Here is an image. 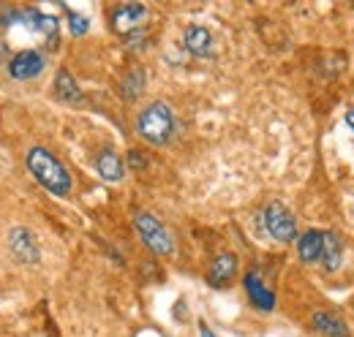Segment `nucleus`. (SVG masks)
<instances>
[{
  "label": "nucleus",
  "mask_w": 354,
  "mask_h": 337,
  "mask_svg": "<svg viewBox=\"0 0 354 337\" xmlns=\"http://www.w3.org/2000/svg\"><path fill=\"white\" fill-rule=\"evenodd\" d=\"M28 171L33 174V180L49 191L52 196H68L71 193V174L63 166V161L57 155H52L46 147H30L25 155Z\"/></svg>",
  "instance_id": "nucleus-1"
},
{
  "label": "nucleus",
  "mask_w": 354,
  "mask_h": 337,
  "mask_svg": "<svg viewBox=\"0 0 354 337\" xmlns=\"http://www.w3.org/2000/svg\"><path fill=\"white\" fill-rule=\"evenodd\" d=\"M136 133L150 144H158V147L167 144L175 136V115H172L169 104H164V101L147 104L136 115Z\"/></svg>",
  "instance_id": "nucleus-2"
},
{
  "label": "nucleus",
  "mask_w": 354,
  "mask_h": 337,
  "mask_svg": "<svg viewBox=\"0 0 354 337\" xmlns=\"http://www.w3.org/2000/svg\"><path fill=\"white\" fill-rule=\"evenodd\" d=\"M133 226H136L139 237L145 240V245L156 253V256H172V251H175L172 234L164 229V223H161L156 215H150V212H136Z\"/></svg>",
  "instance_id": "nucleus-3"
},
{
  "label": "nucleus",
  "mask_w": 354,
  "mask_h": 337,
  "mask_svg": "<svg viewBox=\"0 0 354 337\" xmlns=\"http://www.w3.org/2000/svg\"><path fill=\"white\" fill-rule=\"evenodd\" d=\"M265 229L275 242H292L297 240V223L292 212L286 210L281 202H270L265 207Z\"/></svg>",
  "instance_id": "nucleus-4"
},
{
  "label": "nucleus",
  "mask_w": 354,
  "mask_h": 337,
  "mask_svg": "<svg viewBox=\"0 0 354 337\" xmlns=\"http://www.w3.org/2000/svg\"><path fill=\"white\" fill-rule=\"evenodd\" d=\"M145 22H147V6L142 3H123L112 11V30L120 36H131L142 30Z\"/></svg>",
  "instance_id": "nucleus-5"
},
{
  "label": "nucleus",
  "mask_w": 354,
  "mask_h": 337,
  "mask_svg": "<svg viewBox=\"0 0 354 337\" xmlns=\"http://www.w3.org/2000/svg\"><path fill=\"white\" fill-rule=\"evenodd\" d=\"M46 68V57L36 49H22L17 52L11 60H8V74L19 82H28V79H36L41 71Z\"/></svg>",
  "instance_id": "nucleus-6"
},
{
  "label": "nucleus",
  "mask_w": 354,
  "mask_h": 337,
  "mask_svg": "<svg viewBox=\"0 0 354 337\" xmlns=\"http://www.w3.org/2000/svg\"><path fill=\"white\" fill-rule=\"evenodd\" d=\"M8 251L14 253V258L19 264H39V258H41L33 231L25 229V226H17V229L8 231Z\"/></svg>",
  "instance_id": "nucleus-7"
},
{
  "label": "nucleus",
  "mask_w": 354,
  "mask_h": 337,
  "mask_svg": "<svg viewBox=\"0 0 354 337\" xmlns=\"http://www.w3.org/2000/svg\"><path fill=\"white\" fill-rule=\"evenodd\" d=\"M237 275V256L234 253H221L213 258L210 272H207V283L213 289H226Z\"/></svg>",
  "instance_id": "nucleus-8"
},
{
  "label": "nucleus",
  "mask_w": 354,
  "mask_h": 337,
  "mask_svg": "<svg viewBox=\"0 0 354 337\" xmlns=\"http://www.w3.org/2000/svg\"><path fill=\"white\" fill-rule=\"evenodd\" d=\"M243 286H245V294H248V299L254 302V307H259V310H265V313H270V310L275 307V294L267 289L265 280H262V275H259L257 269H251V272L245 275Z\"/></svg>",
  "instance_id": "nucleus-9"
},
{
  "label": "nucleus",
  "mask_w": 354,
  "mask_h": 337,
  "mask_svg": "<svg viewBox=\"0 0 354 337\" xmlns=\"http://www.w3.org/2000/svg\"><path fill=\"white\" fill-rule=\"evenodd\" d=\"M183 44L194 57H210L213 55V36L202 25H188L183 33Z\"/></svg>",
  "instance_id": "nucleus-10"
},
{
  "label": "nucleus",
  "mask_w": 354,
  "mask_h": 337,
  "mask_svg": "<svg viewBox=\"0 0 354 337\" xmlns=\"http://www.w3.org/2000/svg\"><path fill=\"white\" fill-rule=\"evenodd\" d=\"M310 327L327 337H352L346 321H341L338 316H333V313H327V310H316V313L310 316Z\"/></svg>",
  "instance_id": "nucleus-11"
},
{
  "label": "nucleus",
  "mask_w": 354,
  "mask_h": 337,
  "mask_svg": "<svg viewBox=\"0 0 354 337\" xmlns=\"http://www.w3.org/2000/svg\"><path fill=\"white\" fill-rule=\"evenodd\" d=\"M344 261V242L335 231H322V264L327 272H335Z\"/></svg>",
  "instance_id": "nucleus-12"
},
{
  "label": "nucleus",
  "mask_w": 354,
  "mask_h": 337,
  "mask_svg": "<svg viewBox=\"0 0 354 337\" xmlns=\"http://www.w3.org/2000/svg\"><path fill=\"white\" fill-rule=\"evenodd\" d=\"M95 171L101 174V180L106 182H120L123 180V158L115 153V150H101L98 158H95Z\"/></svg>",
  "instance_id": "nucleus-13"
},
{
  "label": "nucleus",
  "mask_w": 354,
  "mask_h": 337,
  "mask_svg": "<svg viewBox=\"0 0 354 337\" xmlns=\"http://www.w3.org/2000/svg\"><path fill=\"white\" fill-rule=\"evenodd\" d=\"M55 98L63 104H82V90L66 68H60L55 77Z\"/></svg>",
  "instance_id": "nucleus-14"
},
{
  "label": "nucleus",
  "mask_w": 354,
  "mask_h": 337,
  "mask_svg": "<svg viewBox=\"0 0 354 337\" xmlns=\"http://www.w3.org/2000/svg\"><path fill=\"white\" fill-rule=\"evenodd\" d=\"M297 253L306 264H316L322 261V231H306L300 240H297Z\"/></svg>",
  "instance_id": "nucleus-15"
},
{
  "label": "nucleus",
  "mask_w": 354,
  "mask_h": 337,
  "mask_svg": "<svg viewBox=\"0 0 354 337\" xmlns=\"http://www.w3.org/2000/svg\"><path fill=\"white\" fill-rule=\"evenodd\" d=\"M145 82H147L145 71H142V68H131V71L123 77V82H120V95H123L126 101H136V98L145 93Z\"/></svg>",
  "instance_id": "nucleus-16"
},
{
  "label": "nucleus",
  "mask_w": 354,
  "mask_h": 337,
  "mask_svg": "<svg viewBox=\"0 0 354 337\" xmlns=\"http://www.w3.org/2000/svg\"><path fill=\"white\" fill-rule=\"evenodd\" d=\"M68 28H71V33L74 36H85L88 33V19L82 17V14H74V11H68Z\"/></svg>",
  "instance_id": "nucleus-17"
},
{
  "label": "nucleus",
  "mask_w": 354,
  "mask_h": 337,
  "mask_svg": "<svg viewBox=\"0 0 354 337\" xmlns=\"http://www.w3.org/2000/svg\"><path fill=\"white\" fill-rule=\"evenodd\" d=\"M145 41H147L145 30H136L131 36H126V46H129V49H145Z\"/></svg>",
  "instance_id": "nucleus-18"
},
{
  "label": "nucleus",
  "mask_w": 354,
  "mask_h": 337,
  "mask_svg": "<svg viewBox=\"0 0 354 337\" xmlns=\"http://www.w3.org/2000/svg\"><path fill=\"white\" fill-rule=\"evenodd\" d=\"M129 166H131V168H145V166H147V161H145V155H142L139 150H131V153H129Z\"/></svg>",
  "instance_id": "nucleus-19"
},
{
  "label": "nucleus",
  "mask_w": 354,
  "mask_h": 337,
  "mask_svg": "<svg viewBox=\"0 0 354 337\" xmlns=\"http://www.w3.org/2000/svg\"><path fill=\"white\" fill-rule=\"evenodd\" d=\"M199 335H202V337H218V335H213V329H210V327H207L205 321L199 324Z\"/></svg>",
  "instance_id": "nucleus-20"
},
{
  "label": "nucleus",
  "mask_w": 354,
  "mask_h": 337,
  "mask_svg": "<svg viewBox=\"0 0 354 337\" xmlns=\"http://www.w3.org/2000/svg\"><path fill=\"white\" fill-rule=\"evenodd\" d=\"M346 126L352 128V133H354V109H349V112H346Z\"/></svg>",
  "instance_id": "nucleus-21"
}]
</instances>
